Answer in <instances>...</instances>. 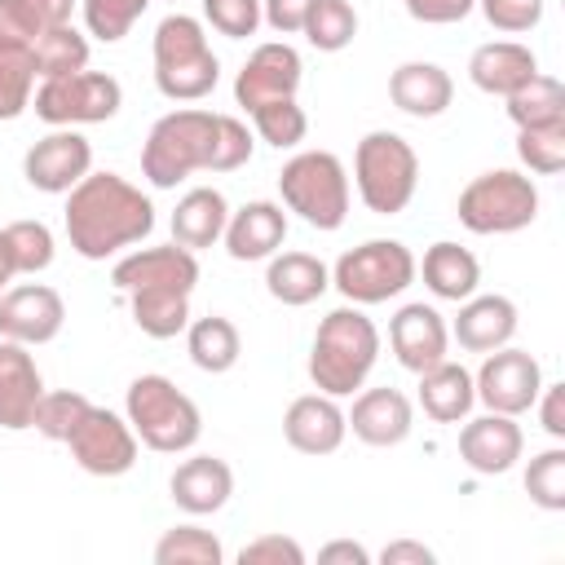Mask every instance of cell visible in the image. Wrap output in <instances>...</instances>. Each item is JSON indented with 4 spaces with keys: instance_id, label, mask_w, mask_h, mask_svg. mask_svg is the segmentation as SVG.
I'll return each instance as SVG.
<instances>
[{
    "instance_id": "1",
    "label": "cell",
    "mask_w": 565,
    "mask_h": 565,
    "mask_svg": "<svg viewBox=\"0 0 565 565\" xmlns=\"http://www.w3.org/2000/svg\"><path fill=\"white\" fill-rule=\"evenodd\" d=\"M247 159H252V132L243 119L185 106L154 119L141 146V177L154 190H172L190 172H234Z\"/></svg>"
},
{
    "instance_id": "2",
    "label": "cell",
    "mask_w": 565,
    "mask_h": 565,
    "mask_svg": "<svg viewBox=\"0 0 565 565\" xmlns=\"http://www.w3.org/2000/svg\"><path fill=\"white\" fill-rule=\"evenodd\" d=\"M66 238L84 260H106L154 230V203L119 172H88L66 190Z\"/></svg>"
},
{
    "instance_id": "3",
    "label": "cell",
    "mask_w": 565,
    "mask_h": 565,
    "mask_svg": "<svg viewBox=\"0 0 565 565\" xmlns=\"http://www.w3.org/2000/svg\"><path fill=\"white\" fill-rule=\"evenodd\" d=\"M380 358V331L362 313V305H340L318 322L313 349H309V380L327 397H349L366 384Z\"/></svg>"
},
{
    "instance_id": "4",
    "label": "cell",
    "mask_w": 565,
    "mask_h": 565,
    "mask_svg": "<svg viewBox=\"0 0 565 565\" xmlns=\"http://www.w3.org/2000/svg\"><path fill=\"white\" fill-rule=\"evenodd\" d=\"M221 79V62L190 13H168L154 26V88L168 102H203Z\"/></svg>"
},
{
    "instance_id": "5",
    "label": "cell",
    "mask_w": 565,
    "mask_h": 565,
    "mask_svg": "<svg viewBox=\"0 0 565 565\" xmlns=\"http://www.w3.org/2000/svg\"><path fill=\"white\" fill-rule=\"evenodd\" d=\"M124 419L132 424L137 441L159 455H181L203 437L199 406L168 375H137L124 397Z\"/></svg>"
},
{
    "instance_id": "6",
    "label": "cell",
    "mask_w": 565,
    "mask_h": 565,
    "mask_svg": "<svg viewBox=\"0 0 565 565\" xmlns=\"http://www.w3.org/2000/svg\"><path fill=\"white\" fill-rule=\"evenodd\" d=\"M353 185L366 212L375 216H397L415 199L419 185V154L402 132L375 128L358 141L353 150Z\"/></svg>"
},
{
    "instance_id": "7",
    "label": "cell",
    "mask_w": 565,
    "mask_h": 565,
    "mask_svg": "<svg viewBox=\"0 0 565 565\" xmlns=\"http://www.w3.org/2000/svg\"><path fill=\"white\" fill-rule=\"evenodd\" d=\"M282 207L313 230H340L349 216V172L331 150H300L278 172Z\"/></svg>"
},
{
    "instance_id": "8",
    "label": "cell",
    "mask_w": 565,
    "mask_h": 565,
    "mask_svg": "<svg viewBox=\"0 0 565 565\" xmlns=\"http://www.w3.org/2000/svg\"><path fill=\"white\" fill-rule=\"evenodd\" d=\"M455 212L472 234H516L539 216V185L516 168H490L459 190Z\"/></svg>"
},
{
    "instance_id": "9",
    "label": "cell",
    "mask_w": 565,
    "mask_h": 565,
    "mask_svg": "<svg viewBox=\"0 0 565 565\" xmlns=\"http://www.w3.org/2000/svg\"><path fill=\"white\" fill-rule=\"evenodd\" d=\"M415 282V256L397 238H366L331 265V287L349 305H384Z\"/></svg>"
},
{
    "instance_id": "10",
    "label": "cell",
    "mask_w": 565,
    "mask_h": 565,
    "mask_svg": "<svg viewBox=\"0 0 565 565\" xmlns=\"http://www.w3.org/2000/svg\"><path fill=\"white\" fill-rule=\"evenodd\" d=\"M31 106L44 124L53 128H75V124H106L119 115L124 106V88L115 75L106 71H75V75H57V79H40V88L31 93Z\"/></svg>"
},
{
    "instance_id": "11",
    "label": "cell",
    "mask_w": 565,
    "mask_h": 565,
    "mask_svg": "<svg viewBox=\"0 0 565 565\" xmlns=\"http://www.w3.org/2000/svg\"><path fill=\"white\" fill-rule=\"evenodd\" d=\"M62 446H71V459L88 477H124L137 463V433H132V424L119 419L106 406H88L84 419L71 428V437Z\"/></svg>"
},
{
    "instance_id": "12",
    "label": "cell",
    "mask_w": 565,
    "mask_h": 565,
    "mask_svg": "<svg viewBox=\"0 0 565 565\" xmlns=\"http://www.w3.org/2000/svg\"><path fill=\"white\" fill-rule=\"evenodd\" d=\"M472 388H477V402H486V411H499V415H525L543 388V366L534 353L525 349H490L481 371L472 375Z\"/></svg>"
},
{
    "instance_id": "13",
    "label": "cell",
    "mask_w": 565,
    "mask_h": 565,
    "mask_svg": "<svg viewBox=\"0 0 565 565\" xmlns=\"http://www.w3.org/2000/svg\"><path fill=\"white\" fill-rule=\"evenodd\" d=\"M93 172V146L88 137H79L75 128H53L49 137H40L26 159H22V177L31 190L40 194H66L71 185H79Z\"/></svg>"
},
{
    "instance_id": "14",
    "label": "cell",
    "mask_w": 565,
    "mask_h": 565,
    "mask_svg": "<svg viewBox=\"0 0 565 565\" xmlns=\"http://www.w3.org/2000/svg\"><path fill=\"white\" fill-rule=\"evenodd\" d=\"M300 53L287 44V40H269V44H256L252 57L243 62L238 79H234V102L252 115L256 106L265 102H282V97H296L300 88Z\"/></svg>"
},
{
    "instance_id": "15",
    "label": "cell",
    "mask_w": 565,
    "mask_h": 565,
    "mask_svg": "<svg viewBox=\"0 0 565 565\" xmlns=\"http://www.w3.org/2000/svg\"><path fill=\"white\" fill-rule=\"evenodd\" d=\"M62 322H66V305L44 282H22L0 296V340H18L26 349L49 344L57 340Z\"/></svg>"
},
{
    "instance_id": "16",
    "label": "cell",
    "mask_w": 565,
    "mask_h": 565,
    "mask_svg": "<svg viewBox=\"0 0 565 565\" xmlns=\"http://www.w3.org/2000/svg\"><path fill=\"white\" fill-rule=\"evenodd\" d=\"M388 344H393V358H397L411 375H419V371L437 366L441 358H450V353H446V349H450V327H446V318H441L433 305L411 300V305H402V309L393 313V322H388Z\"/></svg>"
},
{
    "instance_id": "17",
    "label": "cell",
    "mask_w": 565,
    "mask_h": 565,
    "mask_svg": "<svg viewBox=\"0 0 565 565\" xmlns=\"http://www.w3.org/2000/svg\"><path fill=\"white\" fill-rule=\"evenodd\" d=\"M525 450V433L516 424V415H499V411H486L481 419H468L459 428V459L481 472V477H499L508 472Z\"/></svg>"
},
{
    "instance_id": "18",
    "label": "cell",
    "mask_w": 565,
    "mask_h": 565,
    "mask_svg": "<svg viewBox=\"0 0 565 565\" xmlns=\"http://www.w3.org/2000/svg\"><path fill=\"white\" fill-rule=\"evenodd\" d=\"M115 291H132V287H177V291H194L199 282V260L190 247L168 243V247H141L128 252L124 260H115L110 269Z\"/></svg>"
},
{
    "instance_id": "19",
    "label": "cell",
    "mask_w": 565,
    "mask_h": 565,
    "mask_svg": "<svg viewBox=\"0 0 565 565\" xmlns=\"http://www.w3.org/2000/svg\"><path fill=\"white\" fill-rule=\"evenodd\" d=\"M344 424L353 428V437L358 441H366V446H402L406 437H411V428H415V406H411V397L402 393V388H362L358 397H353V411L344 415Z\"/></svg>"
},
{
    "instance_id": "20",
    "label": "cell",
    "mask_w": 565,
    "mask_h": 565,
    "mask_svg": "<svg viewBox=\"0 0 565 565\" xmlns=\"http://www.w3.org/2000/svg\"><path fill=\"white\" fill-rule=\"evenodd\" d=\"M344 433H349L344 411L327 393H305L282 415V437L300 455H331V450L344 446Z\"/></svg>"
},
{
    "instance_id": "21",
    "label": "cell",
    "mask_w": 565,
    "mask_h": 565,
    "mask_svg": "<svg viewBox=\"0 0 565 565\" xmlns=\"http://www.w3.org/2000/svg\"><path fill=\"white\" fill-rule=\"evenodd\" d=\"M40 397H44V380H40V366L26 353V344L0 340V428H9V433L31 428Z\"/></svg>"
},
{
    "instance_id": "22",
    "label": "cell",
    "mask_w": 565,
    "mask_h": 565,
    "mask_svg": "<svg viewBox=\"0 0 565 565\" xmlns=\"http://www.w3.org/2000/svg\"><path fill=\"white\" fill-rule=\"evenodd\" d=\"M168 490H172V503H177L181 512H190V516H212V512H221V508L230 503V494H234V472H230V463L216 459V455H190L185 463H177Z\"/></svg>"
},
{
    "instance_id": "23",
    "label": "cell",
    "mask_w": 565,
    "mask_h": 565,
    "mask_svg": "<svg viewBox=\"0 0 565 565\" xmlns=\"http://www.w3.org/2000/svg\"><path fill=\"white\" fill-rule=\"evenodd\" d=\"M221 238H225V252L234 260H269L287 238V212L269 199L243 203L238 212H230Z\"/></svg>"
},
{
    "instance_id": "24",
    "label": "cell",
    "mask_w": 565,
    "mask_h": 565,
    "mask_svg": "<svg viewBox=\"0 0 565 565\" xmlns=\"http://www.w3.org/2000/svg\"><path fill=\"white\" fill-rule=\"evenodd\" d=\"M450 335L459 340V349L468 353H490V349H503L512 344L516 335V305L508 296H468L459 300V318L450 327Z\"/></svg>"
},
{
    "instance_id": "25",
    "label": "cell",
    "mask_w": 565,
    "mask_h": 565,
    "mask_svg": "<svg viewBox=\"0 0 565 565\" xmlns=\"http://www.w3.org/2000/svg\"><path fill=\"white\" fill-rule=\"evenodd\" d=\"M534 71H539V57L521 40H490V44L472 49V57H468V79L490 97L516 93Z\"/></svg>"
},
{
    "instance_id": "26",
    "label": "cell",
    "mask_w": 565,
    "mask_h": 565,
    "mask_svg": "<svg viewBox=\"0 0 565 565\" xmlns=\"http://www.w3.org/2000/svg\"><path fill=\"white\" fill-rule=\"evenodd\" d=\"M388 97L411 119H437L455 102V79L437 62H402L388 75Z\"/></svg>"
},
{
    "instance_id": "27",
    "label": "cell",
    "mask_w": 565,
    "mask_h": 565,
    "mask_svg": "<svg viewBox=\"0 0 565 565\" xmlns=\"http://www.w3.org/2000/svg\"><path fill=\"white\" fill-rule=\"evenodd\" d=\"M415 274H424V287L437 296V300H468L477 287H481V260L468 252V247H459V243H450V238H441V243H433L428 252H424V265H415Z\"/></svg>"
},
{
    "instance_id": "28",
    "label": "cell",
    "mask_w": 565,
    "mask_h": 565,
    "mask_svg": "<svg viewBox=\"0 0 565 565\" xmlns=\"http://www.w3.org/2000/svg\"><path fill=\"white\" fill-rule=\"evenodd\" d=\"M477 402V388H472V371H463L459 362L441 358L437 366L419 371V406L433 424H459L468 419Z\"/></svg>"
},
{
    "instance_id": "29",
    "label": "cell",
    "mask_w": 565,
    "mask_h": 565,
    "mask_svg": "<svg viewBox=\"0 0 565 565\" xmlns=\"http://www.w3.org/2000/svg\"><path fill=\"white\" fill-rule=\"evenodd\" d=\"M225 221H230L225 194L212 190V185H194V190L181 194V203L172 212V243H181L190 252H203L225 234Z\"/></svg>"
},
{
    "instance_id": "30",
    "label": "cell",
    "mask_w": 565,
    "mask_h": 565,
    "mask_svg": "<svg viewBox=\"0 0 565 565\" xmlns=\"http://www.w3.org/2000/svg\"><path fill=\"white\" fill-rule=\"evenodd\" d=\"M265 287L278 305L300 309V305H313L331 287V269L309 252H274L265 269Z\"/></svg>"
},
{
    "instance_id": "31",
    "label": "cell",
    "mask_w": 565,
    "mask_h": 565,
    "mask_svg": "<svg viewBox=\"0 0 565 565\" xmlns=\"http://www.w3.org/2000/svg\"><path fill=\"white\" fill-rule=\"evenodd\" d=\"M124 296H128L132 322L150 340H172V335H181L190 327V291H177V287H132Z\"/></svg>"
},
{
    "instance_id": "32",
    "label": "cell",
    "mask_w": 565,
    "mask_h": 565,
    "mask_svg": "<svg viewBox=\"0 0 565 565\" xmlns=\"http://www.w3.org/2000/svg\"><path fill=\"white\" fill-rule=\"evenodd\" d=\"M185 349H190V362H194L199 371L225 375V371L238 362V353H243V335H238V327H234L230 318L207 313V318H194V322L185 327Z\"/></svg>"
},
{
    "instance_id": "33",
    "label": "cell",
    "mask_w": 565,
    "mask_h": 565,
    "mask_svg": "<svg viewBox=\"0 0 565 565\" xmlns=\"http://www.w3.org/2000/svg\"><path fill=\"white\" fill-rule=\"evenodd\" d=\"M503 102H508V119L516 128H539V124H561L565 119V88H561V79H552L543 71H534Z\"/></svg>"
},
{
    "instance_id": "34",
    "label": "cell",
    "mask_w": 565,
    "mask_h": 565,
    "mask_svg": "<svg viewBox=\"0 0 565 565\" xmlns=\"http://www.w3.org/2000/svg\"><path fill=\"white\" fill-rule=\"evenodd\" d=\"M31 57H35V75H40V79L75 75V71L88 66V35H79L71 22H66V26H49V31L31 44Z\"/></svg>"
},
{
    "instance_id": "35",
    "label": "cell",
    "mask_w": 565,
    "mask_h": 565,
    "mask_svg": "<svg viewBox=\"0 0 565 565\" xmlns=\"http://www.w3.org/2000/svg\"><path fill=\"white\" fill-rule=\"evenodd\" d=\"M225 547L203 525H172L154 543V565H221Z\"/></svg>"
},
{
    "instance_id": "36",
    "label": "cell",
    "mask_w": 565,
    "mask_h": 565,
    "mask_svg": "<svg viewBox=\"0 0 565 565\" xmlns=\"http://www.w3.org/2000/svg\"><path fill=\"white\" fill-rule=\"evenodd\" d=\"M300 35H305L318 53H340V49H349L353 35H358V13H353L349 0H318V4L309 9V18H305Z\"/></svg>"
},
{
    "instance_id": "37",
    "label": "cell",
    "mask_w": 565,
    "mask_h": 565,
    "mask_svg": "<svg viewBox=\"0 0 565 565\" xmlns=\"http://www.w3.org/2000/svg\"><path fill=\"white\" fill-rule=\"evenodd\" d=\"M35 93V57L22 44H0V119H18Z\"/></svg>"
},
{
    "instance_id": "38",
    "label": "cell",
    "mask_w": 565,
    "mask_h": 565,
    "mask_svg": "<svg viewBox=\"0 0 565 565\" xmlns=\"http://www.w3.org/2000/svg\"><path fill=\"white\" fill-rule=\"evenodd\" d=\"M252 124H256V137L269 141L274 150H291L305 141L309 132V115L296 97H282V102H265L252 110Z\"/></svg>"
},
{
    "instance_id": "39",
    "label": "cell",
    "mask_w": 565,
    "mask_h": 565,
    "mask_svg": "<svg viewBox=\"0 0 565 565\" xmlns=\"http://www.w3.org/2000/svg\"><path fill=\"white\" fill-rule=\"evenodd\" d=\"M516 159L539 177H556L565 168V119L539 124V128H516Z\"/></svg>"
},
{
    "instance_id": "40",
    "label": "cell",
    "mask_w": 565,
    "mask_h": 565,
    "mask_svg": "<svg viewBox=\"0 0 565 565\" xmlns=\"http://www.w3.org/2000/svg\"><path fill=\"white\" fill-rule=\"evenodd\" d=\"M93 402L84 397V393H75V388H44V397L35 402V415H31V428L40 433V437H49V441H66L71 437V428L84 419V411H88Z\"/></svg>"
},
{
    "instance_id": "41",
    "label": "cell",
    "mask_w": 565,
    "mask_h": 565,
    "mask_svg": "<svg viewBox=\"0 0 565 565\" xmlns=\"http://www.w3.org/2000/svg\"><path fill=\"white\" fill-rule=\"evenodd\" d=\"M525 494L543 508V512H565V450L547 446L530 459L525 468Z\"/></svg>"
},
{
    "instance_id": "42",
    "label": "cell",
    "mask_w": 565,
    "mask_h": 565,
    "mask_svg": "<svg viewBox=\"0 0 565 565\" xmlns=\"http://www.w3.org/2000/svg\"><path fill=\"white\" fill-rule=\"evenodd\" d=\"M4 243L18 274H40L53 265V230L44 221H13L4 225Z\"/></svg>"
},
{
    "instance_id": "43",
    "label": "cell",
    "mask_w": 565,
    "mask_h": 565,
    "mask_svg": "<svg viewBox=\"0 0 565 565\" xmlns=\"http://www.w3.org/2000/svg\"><path fill=\"white\" fill-rule=\"evenodd\" d=\"M150 9V0H84V26L102 44H115L132 31V22Z\"/></svg>"
},
{
    "instance_id": "44",
    "label": "cell",
    "mask_w": 565,
    "mask_h": 565,
    "mask_svg": "<svg viewBox=\"0 0 565 565\" xmlns=\"http://www.w3.org/2000/svg\"><path fill=\"white\" fill-rule=\"evenodd\" d=\"M203 18L212 22V31L247 40L260 26V0H203Z\"/></svg>"
},
{
    "instance_id": "45",
    "label": "cell",
    "mask_w": 565,
    "mask_h": 565,
    "mask_svg": "<svg viewBox=\"0 0 565 565\" xmlns=\"http://www.w3.org/2000/svg\"><path fill=\"white\" fill-rule=\"evenodd\" d=\"M44 31H49V26H44L35 0H0V44H22V49H31Z\"/></svg>"
},
{
    "instance_id": "46",
    "label": "cell",
    "mask_w": 565,
    "mask_h": 565,
    "mask_svg": "<svg viewBox=\"0 0 565 565\" xmlns=\"http://www.w3.org/2000/svg\"><path fill=\"white\" fill-rule=\"evenodd\" d=\"M486 22L503 35H521V31H534L539 18H543V0H477Z\"/></svg>"
},
{
    "instance_id": "47",
    "label": "cell",
    "mask_w": 565,
    "mask_h": 565,
    "mask_svg": "<svg viewBox=\"0 0 565 565\" xmlns=\"http://www.w3.org/2000/svg\"><path fill=\"white\" fill-rule=\"evenodd\" d=\"M238 565H305V547L287 534H260V539L243 543Z\"/></svg>"
},
{
    "instance_id": "48",
    "label": "cell",
    "mask_w": 565,
    "mask_h": 565,
    "mask_svg": "<svg viewBox=\"0 0 565 565\" xmlns=\"http://www.w3.org/2000/svg\"><path fill=\"white\" fill-rule=\"evenodd\" d=\"M477 9V0H406V13L424 26H450L463 22Z\"/></svg>"
},
{
    "instance_id": "49",
    "label": "cell",
    "mask_w": 565,
    "mask_h": 565,
    "mask_svg": "<svg viewBox=\"0 0 565 565\" xmlns=\"http://www.w3.org/2000/svg\"><path fill=\"white\" fill-rule=\"evenodd\" d=\"M318 0H260V22H269L278 35H296Z\"/></svg>"
},
{
    "instance_id": "50",
    "label": "cell",
    "mask_w": 565,
    "mask_h": 565,
    "mask_svg": "<svg viewBox=\"0 0 565 565\" xmlns=\"http://www.w3.org/2000/svg\"><path fill=\"white\" fill-rule=\"evenodd\" d=\"M534 406H539L543 433L561 441V437H565V384H543L539 397H534Z\"/></svg>"
},
{
    "instance_id": "51",
    "label": "cell",
    "mask_w": 565,
    "mask_h": 565,
    "mask_svg": "<svg viewBox=\"0 0 565 565\" xmlns=\"http://www.w3.org/2000/svg\"><path fill=\"white\" fill-rule=\"evenodd\" d=\"M437 556H433V547H424V543H415V539H393V543H384V552H380V565H433Z\"/></svg>"
},
{
    "instance_id": "52",
    "label": "cell",
    "mask_w": 565,
    "mask_h": 565,
    "mask_svg": "<svg viewBox=\"0 0 565 565\" xmlns=\"http://www.w3.org/2000/svg\"><path fill=\"white\" fill-rule=\"evenodd\" d=\"M318 565H371V552L353 539H331L327 547H318Z\"/></svg>"
},
{
    "instance_id": "53",
    "label": "cell",
    "mask_w": 565,
    "mask_h": 565,
    "mask_svg": "<svg viewBox=\"0 0 565 565\" xmlns=\"http://www.w3.org/2000/svg\"><path fill=\"white\" fill-rule=\"evenodd\" d=\"M35 9L44 18V26H66L75 13V0H35Z\"/></svg>"
},
{
    "instance_id": "54",
    "label": "cell",
    "mask_w": 565,
    "mask_h": 565,
    "mask_svg": "<svg viewBox=\"0 0 565 565\" xmlns=\"http://www.w3.org/2000/svg\"><path fill=\"white\" fill-rule=\"evenodd\" d=\"M13 278H18V269H13V256H9V243H4V230H0V296L9 291Z\"/></svg>"
}]
</instances>
